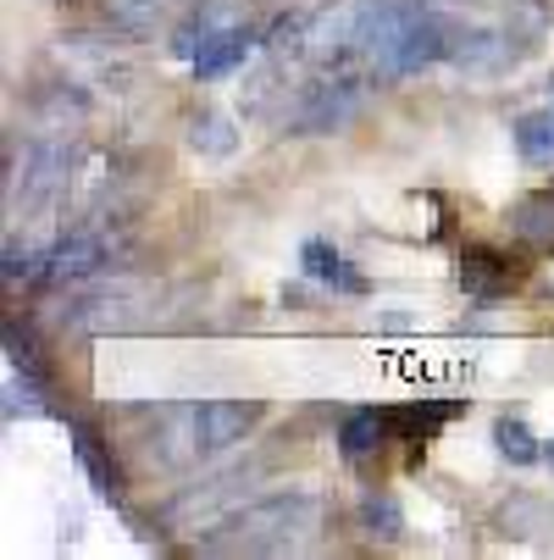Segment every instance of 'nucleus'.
I'll list each match as a JSON object with an SVG mask.
<instances>
[{
	"mask_svg": "<svg viewBox=\"0 0 554 560\" xmlns=\"http://www.w3.org/2000/svg\"><path fill=\"white\" fill-rule=\"evenodd\" d=\"M222 544L227 549H250V555H294L305 549L316 533H322V500L310 489H283V494H267L245 511H233L222 522Z\"/></svg>",
	"mask_w": 554,
	"mask_h": 560,
	"instance_id": "1",
	"label": "nucleus"
},
{
	"mask_svg": "<svg viewBox=\"0 0 554 560\" xmlns=\"http://www.w3.org/2000/svg\"><path fill=\"white\" fill-rule=\"evenodd\" d=\"M361 78L355 72H339V67H328L316 84H305L299 90V112H294V133H305V139H316V133H339L355 112H361Z\"/></svg>",
	"mask_w": 554,
	"mask_h": 560,
	"instance_id": "2",
	"label": "nucleus"
},
{
	"mask_svg": "<svg viewBox=\"0 0 554 560\" xmlns=\"http://www.w3.org/2000/svg\"><path fill=\"white\" fill-rule=\"evenodd\" d=\"M67 184V144L56 139H39L23 150V167H12V184H7V206L17 211H39L56 189Z\"/></svg>",
	"mask_w": 554,
	"mask_h": 560,
	"instance_id": "3",
	"label": "nucleus"
},
{
	"mask_svg": "<svg viewBox=\"0 0 554 560\" xmlns=\"http://www.w3.org/2000/svg\"><path fill=\"white\" fill-rule=\"evenodd\" d=\"M416 7H400V0H366L361 7V28H355V56H366L377 72H393V56L405 45Z\"/></svg>",
	"mask_w": 554,
	"mask_h": 560,
	"instance_id": "4",
	"label": "nucleus"
},
{
	"mask_svg": "<svg viewBox=\"0 0 554 560\" xmlns=\"http://www.w3.org/2000/svg\"><path fill=\"white\" fill-rule=\"evenodd\" d=\"M261 417H267L261 399H205V406H195V444H200V455L245 444V433Z\"/></svg>",
	"mask_w": 554,
	"mask_h": 560,
	"instance_id": "5",
	"label": "nucleus"
},
{
	"mask_svg": "<svg viewBox=\"0 0 554 560\" xmlns=\"http://www.w3.org/2000/svg\"><path fill=\"white\" fill-rule=\"evenodd\" d=\"M455 39H460V28H455L449 18L416 7V18H411V28H405V45H400V56H393V72H422V67H433V61H449Z\"/></svg>",
	"mask_w": 554,
	"mask_h": 560,
	"instance_id": "6",
	"label": "nucleus"
},
{
	"mask_svg": "<svg viewBox=\"0 0 554 560\" xmlns=\"http://www.w3.org/2000/svg\"><path fill=\"white\" fill-rule=\"evenodd\" d=\"M101 267H106V245L95 233H67L39 256V278L45 283H78V278H90Z\"/></svg>",
	"mask_w": 554,
	"mask_h": 560,
	"instance_id": "7",
	"label": "nucleus"
},
{
	"mask_svg": "<svg viewBox=\"0 0 554 560\" xmlns=\"http://www.w3.org/2000/svg\"><path fill=\"white\" fill-rule=\"evenodd\" d=\"M355 28H361V7L316 12V18H310V61L339 67L344 56H355Z\"/></svg>",
	"mask_w": 554,
	"mask_h": 560,
	"instance_id": "8",
	"label": "nucleus"
},
{
	"mask_svg": "<svg viewBox=\"0 0 554 560\" xmlns=\"http://www.w3.org/2000/svg\"><path fill=\"white\" fill-rule=\"evenodd\" d=\"M510 45H516V39H510V34H494V28H460L449 61L465 67V72H499V67L510 61Z\"/></svg>",
	"mask_w": 554,
	"mask_h": 560,
	"instance_id": "9",
	"label": "nucleus"
},
{
	"mask_svg": "<svg viewBox=\"0 0 554 560\" xmlns=\"http://www.w3.org/2000/svg\"><path fill=\"white\" fill-rule=\"evenodd\" d=\"M460 289L478 294V300H499V294L516 289V272H510V261H505L499 250H465V261H460Z\"/></svg>",
	"mask_w": 554,
	"mask_h": 560,
	"instance_id": "10",
	"label": "nucleus"
},
{
	"mask_svg": "<svg viewBox=\"0 0 554 560\" xmlns=\"http://www.w3.org/2000/svg\"><path fill=\"white\" fill-rule=\"evenodd\" d=\"M222 28H233V12L222 7V0H205L200 12H189V18L173 28V56H178V61H195Z\"/></svg>",
	"mask_w": 554,
	"mask_h": 560,
	"instance_id": "11",
	"label": "nucleus"
},
{
	"mask_svg": "<svg viewBox=\"0 0 554 560\" xmlns=\"http://www.w3.org/2000/svg\"><path fill=\"white\" fill-rule=\"evenodd\" d=\"M299 267H305V278H316V283H328V289H344V294H366V278L361 272H350V261L328 245V238H305V250H299Z\"/></svg>",
	"mask_w": 554,
	"mask_h": 560,
	"instance_id": "12",
	"label": "nucleus"
},
{
	"mask_svg": "<svg viewBox=\"0 0 554 560\" xmlns=\"http://www.w3.org/2000/svg\"><path fill=\"white\" fill-rule=\"evenodd\" d=\"M510 133H516L521 162H532V167H549L554 162V106L549 112H521Z\"/></svg>",
	"mask_w": 554,
	"mask_h": 560,
	"instance_id": "13",
	"label": "nucleus"
},
{
	"mask_svg": "<svg viewBox=\"0 0 554 560\" xmlns=\"http://www.w3.org/2000/svg\"><path fill=\"white\" fill-rule=\"evenodd\" d=\"M388 428H393V417H382V411H355V417H344V428H339L344 460H366V455L388 439Z\"/></svg>",
	"mask_w": 554,
	"mask_h": 560,
	"instance_id": "14",
	"label": "nucleus"
},
{
	"mask_svg": "<svg viewBox=\"0 0 554 560\" xmlns=\"http://www.w3.org/2000/svg\"><path fill=\"white\" fill-rule=\"evenodd\" d=\"M72 450H78V466L90 471V483H95V494H106V500H117L122 494V483H117V466L106 460V450H101V439L90 433V428H72Z\"/></svg>",
	"mask_w": 554,
	"mask_h": 560,
	"instance_id": "15",
	"label": "nucleus"
},
{
	"mask_svg": "<svg viewBox=\"0 0 554 560\" xmlns=\"http://www.w3.org/2000/svg\"><path fill=\"white\" fill-rule=\"evenodd\" d=\"M245 50H250V34H245V28H222V34L195 56V72H200V78H222V72H233V67L245 61Z\"/></svg>",
	"mask_w": 554,
	"mask_h": 560,
	"instance_id": "16",
	"label": "nucleus"
},
{
	"mask_svg": "<svg viewBox=\"0 0 554 560\" xmlns=\"http://www.w3.org/2000/svg\"><path fill=\"white\" fill-rule=\"evenodd\" d=\"M267 56H272V61H299V56H310V18H305V12L278 18V23L267 28Z\"/></svg>",
	"mask_w": 554,
	"mask_h": 560,
	"instance_id": "17",
	"label": "nucleus"
},
{
	"mask_svg": "<svg viewBox=\"0 0 554 560\" xmlns=\"http://www.w3.org/2000/svg\"><path fill=\"white\" fill-rule=\"evenodd\" d=\"M128 311H133V294H122V289H117V294H95V300H78L67 323H72V328H106V323L117 328V323H128Z\"/></svg>",
	"mask_w": 554,
	"mask_h": 560,
	"instance_id": "18",
	"label": "nucleus"
},
{
	"mask_svg": "<svg viewBox=\"0 0 554 560\" xmlns=\"http://www.w3.org/2000/svg\"><path fill=\"white\" fill-rule=\"evenodd\" d=\"M101 12H106V23L122 28V34H150L155 23H162L167 0H101Z\"/></svg>",
	"mask_w": 554,
	"mask_h": 560,
	"instance_id": "19",
	"label": "nucleus"
},
{
	"mask_svg": "<svg viewBox=\"0 0 554 560\" xmlns=\"http://www.w3.org/2000/svg\"><path fill=\"white\" fill-rule=\"evenodd\" d=\"M510 222H516L521 238H532V245H549V238H554V189H549V195H527V200H516Z\"/></svg>",
	"mask_w": 554,
	"mask_h": 560,
	"instance_id": "20",
	"label": "nucleus"
},
{
	"mask_svg": "<svg viewBox=\"0 0 554 560\" xmlns=\"http://www.w3.org/2000/svg\"><path fill=\"white\" fill-rule=\"evenodd\" d=\"M455 411H460V399H438V406H405V411H393V428H400L405 439H422V444H427Z\"/></svg>",
	"mask_w": 554,
	"mask_h": 560,
	"instance_id": "21",
	"label": "nucleus"
},
{
	"mask_svg": "<svg viewBox=\"0 0 554 560\" xmlns=\"http://www.w3.org/2000/svg\"><path fill=\"white\" fill-rule=\"evenodd\" d=\"M189 144H195L200 155H233V144H239V133H233V117L200 112V117L189 122Z\"/></svg>",
	"mask_w": 554,
	"mask_h": 560,
	"instance_id": "22",
	"label": "nucleus"
},
{
	"mask_svg": "<svg viewBox=\"0 0 554 560\" xmlns=\"http://www.w3.org/2000/svg\"><path fill=\"white\" fill-rule=\"evenodd\" d=\"M45 411V388L34 383V372L23 366L17 372V361L7 366V417H39Z\"/></svg>",
	"mask_w": 554,
	"mask_h": 560,
	"instance_id": "23",
	"label": "nucleus"
},
{
	"mask_svg": "<svg viewBox=\"0 0 554 560\" xmlns=\"http://www.w3.org/2000/svg\"><path fill=\"white\" fill-rule=\"evenodd\" d=\"M361 522H366L372 538H400L405 533V516H400V505H393L388 494H366L361 500Z\"/></svg>",
	"mask_w": 554,
	"mask_h": 560,
	"instance_id": "24",
	"label": "nucleus"
},
{
	"mask_svg": "<svg viewBox=\"0 0 554 560\" xmlns=\"http://www.w3.org/2000/svg\"><path fill=\"white\" fill-rule=\"evenodd\" d=\"M494 444H499V455H505V460H516V466L543 460V450H538V439L527 433V422H510V417H505V422L494 428Z\"/></svg>",
	"mask_w": 554,
	"mask_h": 560,
	"instance_id": "25",
	"label": "nucleus"
},
{
	"mask_svg": "<svg viewBox=\"0 0 554 560\" xmlns=\"http://www.w3.org/2000/svg\"><path fill=\"white\" fill-rule=\"evenodd\" d=\"M28 272H34V256L17 250V245H7V283H17V278H28Z\"/></svg>",
	"mask_w": 554,
	"mask_h": 560,
	"instance_id": "26",
	"label": "nucleus"
},
{
	"mask_svg": "<svg viewBox=\"0 0 554 560\" xmlns=\"http://www.w3.org/2000/svg\"><path fill=\"white\" fill-rule=\"evenodd\" d=\"M543 460H549V466H554V444H549V450H543Z\"/></svg>",
	"mask_w": 554,
	"mask_h": 560,
	"instance_id": "27",
	"label": "nucleus"
}]
</instances>
